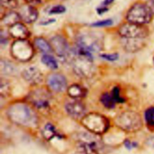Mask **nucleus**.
<instances>
[{
	"label": "nucleus",
	"mask_w": 154,
	"mask_h": 154,
	"mask_svg": "<svg viewBox=\"0 0 154 154\" xmlns=\"http://www.w3.org/2000/svg\"><path fill=\"white\" fill-rule=\"evenodd\" d=\"M72 53L71 62L75 73L80 77H91L94 72L92 54L77 47Z\"/></svg>",
	"instance_id": "obj_1"
},
{
	"label": "nucleus",
	"mask_w": 154,
	"mask_h": 154,
	"mask_svg": "<svg viewBox=\"0 0 154 154\" xmlns=\"http://www.w3.org/2000/svg\"><path fill=\"white\" fill-rule=\"evenodd\" d=\"M7 115L12 122L22 126L33 127L37 122L35 113L30 107L23 103L13 104L8 109Z\"/></svg>",
	"instance_id": "obj_2"
},
{
	"label": "nucleus",
	"mask_w": 154,
	"mask_h": 154,
	"mask_svg": "<svg viewBox=\"0 0 154 154\" xmlns=\"http://www.w3.org/2000/svg\"><path fill=\"white\" fill-rule=\"evenodd\" d=\"M115 124L122 130L128 132L137 131L143 125L140 115L132 111L124 112L119 115L115 119Z\"/></svg>",
	"instance_id": "obj_3"
},
{
	"label": "nucleus",
	"mask_w": 154,
	"mask_h": 154,
	"mask_svg": "<svg viewBox=\"0 0 154 154\" xmlns=\"http://www.w3.org/2000/svg\"><path fill=\"white\" fill-rule=\"evenodd\" d=\"M81 124L88 131L98 134L104 133L109 127L108 119L98 113L85 115L81 119Z\"/></svg>",
	"instance_id": "obj_4"
},
{
	"label": "nucleus",
	"mask_w": 154,
	"mask_h": 154,
	"mask_svg": "<svg viewBox=\"0 0 154 154\" xmlns=\"http://www.w3.org/2000/svg\"><path fill=\"white\" fill-rule=\"evenodd\" d=\"M152 14L147 4L137 3L128 11L127 19L128 22L143 25L151 20Z\"/></svg>",
	"instance_id": "obj_5"
},
{
	"label": "nucleus",
	"mask_w": 154,
	"mask_h": 154,
	"mask_svg": "<svg viewBox=\"0 0 154 154\" xmlns=\"http://www.w3.org/2000/svg\"><path fill=\"white\" fill-rule=\"evenodd\" d=\"M11 56L20 62H27L34 56V48L31 43L25 40H16L10 49Z\"/></svg>",
	"instance_id": "obj_6"
},
{
	"label": "nucleus",
	"mask_w": 154,
	"mask_h": 154,
	"mask_svg": "<svg viewBox=\"0 0 154 154\" xmlns=\"http://www.w3.org/2000/svg\"><path fill=\"white\" fill-rule=\"evenodd\" d=\"M119 34L124 38L144 39L148 35V30L143 25L128 22L119 27Z\"/></svg>",
	"instance_id": "obj_7"
},
{
	"label": "nucleus",
	"mask_w": 154,
	"mask_h": 154,
	"mask_svg": "<svg viewBox=\"0 0 154 154\" xmlns=\"http://www.w3.org/2000/svg\"><path fill=\"white\" fill-rule=\"evenodd\" d=\"M77 47L93 54L101 49V41L93 34H81L77 38Z\"/></svg>",
	"instance_id": "obj_8"
},
{
	"label": "nucleus",
	"mask_w": 154,
	"mask_h": 154,
	"mask_svg": "<svg viewBox=\"0 0 154 154\" xmlns=\"http://www.w3.org/2000/svg\"><path fill=\"white\" fill-rule=\"evenodd\" d=\"M50 44L53 51L62 60H66L72 55V51L66 40L60 35H56L51 38Z\"/></svg>",
	"instance_id": "obj_9"
},
{
	"label": "nucleus",
	"mask_w": 154,
	"mask_h": 154,
	"mask_svg": "<svg viewBox=\"0 0 154 154\" xmlns=\"http://www.w3.org/2000/svg\"><path fill=\"white\" fill-rule=\"evenodd\" d=\"M30 103L37 109L46 110L50 107L51 95L44 89H39L33 91L28 97Z\"/></svg>",
	"instance_id": "obj_10"
},
{
	"label": "nucleus",
	"mask_w": 154,
	"mask_h": 154,
	"mask_svg": "<svg viewBox=\"0 0 154 154\" xmlns=\"http://www.w3.org/2000/svg\"><path fill=\"white\" fill-rule=\"evenodd\" d=\"M80 137L78 146L79 154H98V142L93 137L85 133Z\"/></svg>",
	"instance_id": "obj_11"
},
{
	"label": "nucleus",
	"mask_w": 154,
	"mask_h": 154,
	"mask_svg": "<svg viewBox=\"0 0 154 154\" xmlns=\"http://www.w3.org/2000/svg\"><path fill=\"white\" fill-rule=\"evenodd\" d=\"M47 83L50 88L54 91L61 92L67 88V81L65 77L59 73H53L48 77Z\"/></svg>",
	"instance_id": "obj_12"
},
{
	"label": "nucleus",
	"mask_w": 154,
	"mask_h": 154,
	"mask_svg": "<svg viewBox=\"0 0 154 154\" xmlns=\"http://www.w3.org/2000/svg\"><path fill=\"white\" fill-rule=\"evenodd\" d=\"M19 14L21 20L27 23H32L34 22L38 17V11L34 6L26 4L21 7Z\"/></svg>",
	"instance_id": "obj_13"
},
{
	"label": "nucleus",
	"mask_w": 154,
	"mask_h": 154,
	"mask_svg": "<svg viewBox=\"0 0 154 154\" xmlns=\"http://www.w3.org/2000/svg\"><path fill=\"white\" fill-rule=\"evenodd\" d=\"M23 78L31 85H37L43 79L42 74L36 67L31 66L26 68L22 73Z\"/></svg>",
	"instance_id": "obj_14"
},
{
	"label": "nucleus",
	"mask_w": 154,
	"mask_h": 154,
	"mask_svg": "<svg viewBox=\"0 0 154 154\" xmlns=\"http://www.w3.org/2000/svg\"><path fill=\"white\" fill-rule=\"evenodd\" d=\"M65 109L67 113L72 118L78 119L83 118L85 115V108L79 101H69L66 104Z\"/></svg>",
	"instance_id": "obj_15"
},
{
	"label": "nucleus",
	"mask_w": 154,
	"mask_h": 154,
	"mask_svg": "<svg viewBox=\"0 0 154 154\" xmlns=\"http://www.w3.org/2000/svg\"><path fill=\"white\" fill-rule=\"evenodd\" d=\"M8 33L16 40H25L30 36V31L23 23L18 22L9 27Z\"/></svg>",
	"instance_id": "obj_16"
},
{
	"label": "nucleus",
	"mask_w": 154,
	"mask_h": 154,
	"mask_svg": "<svg viewBox=\"0 0 154 154\" xmlns=\"http://www.w3.org/2000/svg\"><path fill=\"white\" fill-rule=\"evenodd\" d=\"M21 20L19 13L15 11H10L5 14L1 18V22L5 26H11L18 22Z\"/></svg>",
	"instance_id": "obj_17"
},
{
	"label": "nucleus",
	"mask_w": 154,
	"mask_h": 154,
	"mask_svg": "<svg viewBox=\"0 0 154 154\" xmlns=\"http://www.w3.org/2000/svg\"><path fill=\"white\" fill-rule=\"evenodd\" d=\"M125 48L128 51L136 52L143 46V39L141 38H125Z\"/></svg>",
	"instance_id": "obj_18"
},
{
	"label": "nucleus",
	"mask_w": 154,
	"mask_h": 154,
	"mask_svg": "<svg viewBox=\"0 0 154 154\" xmlns=\"http://www.w3.org/2000/svg\"><path fill=\"white\" fill-rule=\"evenodd\" d=\"M34 44L37 49L45 54H49L53 51L51 44L42 37L36 38Z\"/></svg>",
	"instance_id": "obj_19"
},
{
	"label": "nucleus",
	"mask_w": 154,
	"mask_h": 154,
	"mask_svg": "<svg viewBox=\"0 0 154 154\" xmlns=\"http://www.w3.org/2000/svg\"><path fill=\"white\" fill-rule=\"evenodd\" d=\"M0 70L5 75H14L17 71L16 67L9 61L1 60L0 62Z\"/></svg>",
	"instance_id": "obj_20"
},
{
	"label": "nucleus",
	"mask_w": 154,
	"mask_h": 154,
	"mask_svg": "<svg viewBox=\"0 0 154 154\" xmlns=\"http://www.w3.org/2000/svg\"><path fill=\"white\" fill-rule=\"evenodd\" d=\"M68 94L71 97L77 98L82 97L85 94V89L80 85L74 84L68 88Z\"/></svg>",
	"instance_id": "obj_21"
},
{
	"label": "nucleus",
	"mask_w": 154,
	"mask_h": 154,
	"mask_svg": "<svg viewBox=\"0 0 154 154\" xmlns=\"http://www.w3.org/2000/svg\"><path fill=\"white\" fill-rule=\"evenodd\" d=\"M42 62L48 68L56 70L58 68V63L54 57L50 54H45L42 57Z\"/></svg>",
	"instance_id": "obj_22"
},
{
	"label": "nucleus",
	"mask_w": 154,
	"mask_h": 154,
	"mask_svg": "<svg viewBox=\"0 0 154 154\" xmlns=\"http://www.w3.org/2000/svg\"><path fill=\"white\" fill-rule=\"evenodd\" d=\"M42 134L45 139L48 140L52 139L56 134L55 127L51 124H47L43 129Z\"/></svg>",
	"instance_id": "obj_23"
},
{
	"label": "nucleus",
	"mask_w": 154,
	"mask_h": 154,
	"mask_svg": "<svg viewBox=\"0 0 154 154\" xmlns=\"http://www.w3.org/2000/svg\"><path fill=\"white\" fill-rule=\"evenodd\" d=\"M101 101L102 104L107 108H113L114 106V103L111 95L108 93L104 94L101 97Z\"/></svg>",
	"instance_id": "obj_24"
},
{
	"label": "nucleus",
	"mask_w": 154,
	"mask_h": 154,
	"mask_svg": "<svg viewBox=\"0 0 154 154\" xmlns=\"http://www.w3.org/2000/svg\"><path fill=\"white\" fill-rule=\"evenodd\" d=\"M10 91V86L9 85V83L6 80L1 79V82H0L1 96L6 97L9 94Z\"/></svg>",
	"instance_id": "obj_25"
},
{
	"label": "nucleus",
	"mask_w": 154,
	"mask_h": 154,
	"mask_svg": "<svg viewBox=\"0 0 154 154\" xmlns=\"http://www.w3.org/2000/svg\"><path fill=\"white\" fill-rule=\"evenodd\" d=\"M145 119L149 125L154 126V107L150 108L146 111Z\"/></svg>",
	"instance_id": "obj_26"
},
{
	"label": "nucleus",
	"mask_w": 154,
	"mask_h": 154,
	"mask_svg": "<svg viewBox=\"0 0 154 154\" xmlns=\"http://www.w3.org/2000/svg\"><path fill=\"white\" fill-rule=\"evenodd\" d=\"M1 6L6 8H15L18 6L17 0H1Z\"/></svg>",
	"instance_id": "obj_27"
},
{
	"label": "nucleus",
	"mask_w": 154,
	"mask_h": 154,
	"mask_svg": "<svg viewBox=\"0 0 154 154\" xmlns=\"http://www.w3.org/2000/svg\"><path fill=\"white\" fill-rule=\"evenodd\" d=\"M66 11V8L62 5H57L52 7L49 13L50 14H62Z\"/></svg>",
	"instance_id": "obj_28"
},
{
	"label": "nucleus",
	"mask_w": 154,
	"mask_h": 154,
	"mask_svg": "<svg viewBox=\"0 0 154 154\" xmlns=\"http://www.w3.org/2000/svg\"><path fill=\"white\" fill-rule=\"evenodd\" d=\"M112 24H113V20L110 19H108L93 22L91 24V26L93 27H104V26H108L111 25Z\"/></svg>",
	"instance_id": "obj_29"
},
{
	"label": "nucleus",
	"mask_w": 154,
	"mask_h": 154,
	"mask_svg": "<svg viewBox=\"0 0 154 154\" xmlns=\"http://www.w3.org/2000/svg\"><path fill=\"white\" fill-rule=\"evenodd\" d=\"M114 101L115 102H119V103H121L124 100L122 98L120 97L119 96V89L117 87L114 88L111 94Z\"/></svg>",
	"instance_id": "obj_30"
},
{
	"label": "nucleus",
	"mask_w": 154,
	"mask_h": 154,
	"mask_svg": "<svg viewBox=\"0 0 154 154\" xmlns=\"http://www.w3.org/2000/svg\"><path fill=\"white\" fill-rule=\"evenodd\" d=\"M101 57L107 61H115L119 58V55L117 54H102Z\"/></svg>",
	"instance_id": "obj_31"
},
{
	"label": "nucleus",
	"mask_w": 154,
	"mask_h": 154,
	"mask_svg": "<svg viewBox=\"0 0 154 154\" xmlns=\"http://www.w3.org/2000/svg\"><path fill=\"white\" fill-rule=\"evenodd\" d=\"M25 1L27 3V4H29L33 6L40 4L41 2L40 0H25Z\"/></svg>",
	"instance_id": "obj_32"
},
{
	"label": "nucleus",
	"mask_w": 154,
	"mask_h": 154,
	"mask_svg": "<svg viewBox=\"0 0 154 154\" xmlns=\"http://www.w3.org/2000/svg\"><path fill=\"white\" fill-rule=\"evenodd\" d=\"M107 10H108V8L106 7H103V6H101V7H98L97 8V12L99 14H102L105 13Z\"/></svg>",
	"instance_id": "obj_33"
},
{
	"label": "nucleus",
	"mask_w": 154,
	"mask_h": 154,
	"mask_svg": "<svg viewBox=\"0 0 154 154\" xmlns=\"http://www.w3.org/2000/svg\"><path fill=\"white\" fill-rule=\"evenodd\" d=\"M146 4L150 8L152 14H154V0H149L148 4Z\"/></svg>",
	"instance_id": "obj_34"
},
{
	"label": "nucleus",
	"mask_w": 154,
	"mask_h": 154,
	"mask_svg": "<svg viewBox=\"0 0 154 154\" xmlns=\"http://www.w3.org/2000/svg\"><path fill=\"white\" fill-rule=\"evenodd\" d=\"M114 0H104V1L102 3V5L103 7H107L110 4H112L114 2Z\"/></svg>",
	"instance_id": "obj_35"
},
{
	"label": "nucleus",
	"mask_w": 154,
	"mask_h": 154,
	"mask_svg": "<svg viewBox=\"0 0 154 154\" xmlns=\"http://www.w3.org/2000/svg\"><path fill=\"white\" fill-rule=\"evenodd\" d=\"M54 22H55V20L53 19H49V20H44L42 22H40V24L43 25H48V24H51V23H52Z\"/></svg>",
	"instance_id": "obj_36"
},
{
	"label": "nucleus",
	"mask_w": 154,
	"mask_h": 154,
	"mask_svg": "<svg viewBox=\"0 0 154 154\" xmlns=\"http://www.w3.org/2000/svg\"><path fill=\"white\" fill-rule=\"evenodd\" d=\"M125 144L126 146H127L128 148H131V143H130L129 141L127 140V141L125 142Z\"/></svg>",
	"instance_id": "obj_37"
},
{
	"label": "nucleus",
	"mask_w": 154,
	"mask_h": 154,
	"mask_svg": "<svg viewBox=\"0 0 154 154\" xmlns=\"http://www.w3.org/2000/svg\"></svg>",
	"instance_id": "obj_38"
}]
</instances>
